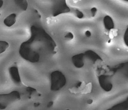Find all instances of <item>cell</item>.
Wrapping results in <instances>:
<instances>
[{
    "mask_svg": "<svg viewBox=\"0 0 128 110\" xmlns=\"http://www.w3.org/2000/svg\"><path fill=\"white\" fill-rule=\"evenodd\" d=\"M30 38L22 42L19 54L24 60L38 63L50 58L56 53V44L53 38L41 26L32 25Z\"/></svg>",
    "mask_w": 128,
    "mask_h": 110,
    "instance_id": "obj_1",
    "label": "cell"
},
{
    "mask_svg": "<svg viewBox=\"0 0 128 110\" xmlns=\"http://www.w3.org/2000/svg\"><path fill=\"white\" fill-rule=\"evenodd\" d=\"M50 86L52 91L56 92L60 90L66 86L67 80L65 75L60 70L53 71L50 74Z\"/></svg>",
    "mask_w": 128,
    "mask_h": 110,
    "instance_id": "obj_2",
    "label": "cell"
},
{
    "mask_svg": "<svg viewBox=\"0 0 128 110\" xmlns=\"http://www.w3.org/2000/svg\"><path fill=\"white\" fill-rule=\"evenodd\" d=\"M20 99V94L18 91H13L9 93L0 94V109H6L10 105Z\"/></svg>",
    "mask_w": 128,
    "mask_h": 110,
    "instance_id": "obj_3",
    "label": "cell"
},
{
    "mask_svg": "<svg viewBox=\"0 0 128 110\" xmlns=\"http://www.w3.org/2000/svg\"><path fill=\"white\" fill-rule=\"evenodd\" d=\"M70 8L66 3V0H56L52 7V16L54 17L64 13H69Z\"/></svg>",
    "mask_w": 128,
    "mask_h": 110,
    "instance_id": "obj_4",
    "label": "cell"
},
{
    "mask_svg": "<svg viewBox=\"0 0 128 110\" xmlns=\"http://www.w3.org/2000/svg\"><path fill=\"white\" fill-rule=\"evenodd\" d=\"M112 76L106 74H102L98 77L99 82L101 88L106 92H110L112 90L113 85L112 83Z\"/></svg>",
    "mask_w": 128,
    "mask_h": 110,
    "instance_id": "obj_5",
    "label": "cell"
},
{
    "mask_svg": "<svg viewBox=\"0 0 128 110\" xmlns=\"http://www.w3.org/2000/svg\"><path fill=\"white\" fill-rule=\"evenodd\" d=\"M85 54L80 53L74 55L72 57V62L73 65L77 69H81L84 67L85 64Z\"/></svg>",
    "mask_w": 128,
    "mask_h": 110,
    "instance_id": "obj_6",
    "label": "cell"
},
{
    "mask_svg": "<svg viewBox=\"0 0 128 110\" xmlns=\"http://www.w3.org/2000/svg\"><path fill=\"white\" fill-rule=\"evenodd\" d=\"M9 75L13 82L16 84H19L21 82L18 68L16 66H12L9 68Z\"/></svg>",
    "mask_w": 128,
    "mask_h": 110,
    "instance_id": "obj_7",
    "label": "cell"
},
{
    "mask_svg": "<svg viewBox=\"0 0 128 110\" xmlns=\"http://www.w3.org/2000/svg\"><path fill=\"white\" fill-rule=\"evenodd\" d=\"M84 54L86 57H87L88 59L93 62V63H97L99 61H102V59L99 57V55L97 54L95 52L93 51V50H87V51L85 52Z\"/></svg>",
    "mask_w": 128,
    "mask_h": 110,
    "instance_id": "obj_8",
    "label": "cell"
},
{
    "mask_svg": "<svg viewBox=\"0 0 128 110\" xmlns=\"http://www.w3.org/2000/svg\"><path fill=\"white\" fill-rule=\"evenodd\" d=\"M104 25L105 26V28L106 30L110 31V32L114 30V26H115L114 20H113L112 18L110 16H105L104 17Z\"/></svg>",
    "mask_w": 128,
    "mask_h": 110,
    "instance_id": "obj_9",
    "label": "cell"
},
{
    "mask_svg": "<svg viewBox=\"0 0 128 110\" xmlns=\"http://www.w3.org/2000/svg\"><path fill=\"white\" fill-rule=\"evenodd\" d=\"M16 18H17L16 14L12 13L4 19V24L7 27H11L16 23Z\"/></svg>",
    "mask_w": 128,
    "mask_h": 110,
    "instance_id": "obj_10",
    "label": "cell"
},
{
    "mask_svg": "<svg viewBox=\"0 0 128 110\" xmlns=\"http://www.w3.org/2000/svg\"><path fill=\"white\" fill-rule=\"evenodd\" d=\"M16 6L22 11H26L28 7L27 0H14Z\"/></svg>",
    "mask_w": 128,
    "mask_h": 110,
    "instance_id": "obj_11",
    "label": "cell"
},
{
    "mask_svg": "<svg viewBox=\"0 0 128 110\" xmlns=\"http://www.w3.org/2000/svg\"><path fill=\"white\" fill-rule=\"evenodd\" d=\"M111 110H128V98L122 103L114 105L111 108Z\"/></svg>",
    "mask_w": 128,
    "mask_h": 110,
    "instance_id": "obj_12",
    "label": "cell"
},
{
    "mask_svg": "<svg viewBox=\"0 0 128 110\" xmlns=\"http://www.w3.org/2000/svg\"><path fill=\"white\" fill-rule=\"evenodd\" d=\"M9 47V44L6 41L0 42V53L2 54Z\"/></svg>",
    "mask_w": 128,
    "mask_h": 110,
    "instance_id": "obj_13",
    "label": "cell"
},
{
    "mask_svg": "<svg viewBox=\"0 0 128 110\" xmlns=\"http://www.w3.org/2000/svg\"><path fill=\"white\" fill-rule=\"evenodd\" d=\"M123 40H124V44L128 47V26L124 32V36H123Z\"/></svg>",
    "mask_w": 128,
    "mask_h": 110,
    "instance_id": "obj_14",
    "label": "cell"
},
{
    "mask_svg": "<svg viewBox=\"0 0 128 110\" xmlns=\"http://www.w3.org/2000/svg\"><path fill=\"white\" fill-rule=\"evenodd\" d=\"M74 38V34L72 32H66V34L64 36V38H66L68 40H72Z\"/></svg>",
    "mask_w": 128,
    "mask_h": 110,
    "instance_id": "obj_15",
    "label": "cell"
},
{
    "mask_svg": "<svg viewBox=\"0 0 128 110\" xmlns=\"http://www.w3.org/2000/svg\"><path fill=\"white\" fill-rule=\"evenodd\" d=\"M75 13L76 16L77 18H78L81 19V18H84V14H83V13L82 12L80 11V10H76Z\"/></svg>",
    "mask_w": 128,
    "mask_h": 110,
    "instance_id": "obj_16",
    "label": "cell"
},
{
    "mask_svg": "<svg viewBox=\"0 0 128 110\" xmlns=\"http://www.w3.org/2000/svg\"><path fill=\"white\" fill-rule=\"evenodd\" d=\"M26 91L28 93H30V94H34V93H36L37 92V90L36 89L34 88H32V87H28L27 88H26Z\"/></svg>",
    "mask_w": 128,
    "mask_h": 110,
    "instance_id": "obj_17",
    "label": "cell"
},
{
    "mask_svg": "<svg viewBox=\"0 0 128 110\" xmlns=\"http://www.w3.org/2000/svg\"><path fill=\"white\" fill-rule=\"evenodd\" d=\"M90 12H91V14H92V16H93V17H94V16H96V13H97L98 10L96 7H93V8H91Z\"/></svg>",
    "mask_w": 128,
    "mask_h": 110,
    "instance_id": "obj_18",
    "label": "cell"
},
{
    "mask_svg": "<svg viewBox=\"0 0 128 110\" xmlns=\"http://www.w3.org/2000/svg\"><path fill=\"white\" fill-rule=\"evenodd\" d=\"M85 35H86L87 38H90L91 36H92V33H91V32H90V31L87 30L85 32Z\"/></svg>",
    "mask_w": 128,
    "mask_h": 110,
    "instance_id": "obj_19",
    "label": "cell"
},
{
    "mask_svg": "<svg viewBox=\"0 0 128 110\" xmlns=\"http://www.w3.org/2000/svg\"><path fill=\"white\" fill-rule=\"evenodd\" d=\"M53 104H54V102H52V101H51V102H49L47 106L48 107V108H50V107H51L52 106V105H53Z\"/></svg>",
    "mask_w": 128,
    "mask_h": 110,
    "instance_id": "obj_20",
    "label": "cell"
},
{
    "mask_svg": "<svg viewBox=\"0 0 128 110\" xmlns=\"http://www.w3.org/2000/svg\"><path fill=\"white\" fill-rule=\"evenodd\" d=\"M81 85H82V82H79L78 84H77L76 86V88H80V87L81 86Z\"/></svg>",
    "mask_w": 128,
    "mask_h": 110,
    "instance_id": "obj_21",
    "label": "cell"
},
{
    "mask_svg": "<svg viewBox=\"0 0 128 110\" xmlns=\"http://www.w3.org/2000/svg\"><path fill=\"white\" fill-rule=\"evenodd\" d=\"M92 103H93V100H92V99H88V100H87V104H91Z\"/></svg>",
    "mask_w": 128,
    "mask_h": 110,
    "instance_id": "obj_22",
    "label": "cell"
},
{
    "mask_svg": "<svg viewBox=\"0 0 128 110\" xmlns=\"http://www.w3.org/2000/svg\"><path fill=\"white\" fill-rule=\"evenodd\" d=\"M40 105V103L39 102H37V103H35L34 104V106L35 107H38Z\"/></svg>",
    "mask_w": 128,
    "mask_h": 110,
    "instance_id": "obj_23",
    "label": "cell"
},
{
    "mask_svg": "<svg viewBox=\"0 0 128 110\" xmlns=\"http://www.w3.org/2000/svg\"><path fill=\"white\" fill-rule=\"evenodd\" d=\"M3 0H0V3H1V4H0V7H2V5H3Z\"/></svg>",
    "mask_w": 128,
    "mask_h": 110,
    "instance_id": "obj_24",
    "label": "cell"
},
{
    "mask_svg": "<svg viewBox=\"0 0 128 110\" xmlns=\"http://www.w3.org/2000/svg\"><path fill=\"white\" fill-rule=\"evenodd\" d=\"M124 1H128V0H124Z\"/></svg>",
    "mask_w": 128,
    "mask_h": 110,
    "instance_id": "obj_25",
    "label": "cell"
}]
</instances>
